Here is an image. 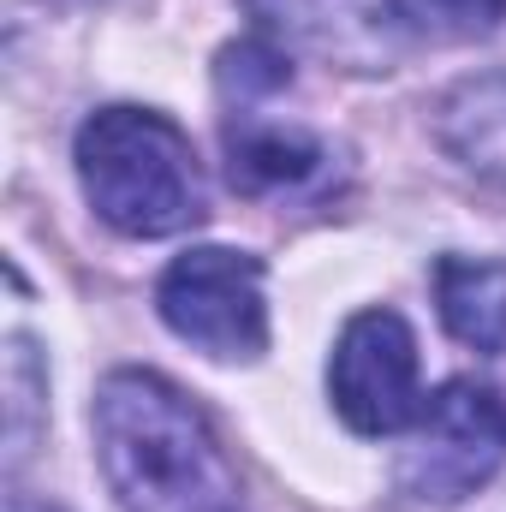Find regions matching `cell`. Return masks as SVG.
Returning <instances> with one entry per match:
<instances>
[{"label": "cell", "mask_w": 506, "mask_h": 512, "mask_svg": "<svg viewBox=\"0 0 506 512\" xmlns=\"http://www.w3.org/2000/svg\"><path fill=\"white\" fill-rule=\"evenodd\" d=\"M96 453L126 512H245L209 417L155 370H114L96 393Z\"/></svg>", "instance_id": "cell-1"}, {"label": "cell", "mask_w": 506, "mask_h": 512, "mask_svg": "<svg viewBox=\"0 0 506 512\" xmlns=\"http://www.w3.org/2000/svg\"><path fill=\"white\" fill-rule=\"evenodd\" d=\"M78 179L90 209L126 239H167L203 221L191 137L149 108H102L78 126Z\"/></svg>", "instance_id": "cell-2"}, {"label": "cell", "mask_w": 506, "mask_h": 512, "mask_svg": "<svg viewBox=\"0 0 506 512\" xmlns=\"http://www.w3.org/2000/svg\"><path fill=\"white\" fill-rule=\"evenodd\" d=\"M161 322L221 364H251L268 352V298H262V262L227 245H197L173 256L155 286Z\"/></svg>", "instance_id": "cell-3"}, {"label": "cell", "mask_w": 506, "mask_h": 512, "mask_svg": "<svg viewBox=\"0 0 506 512\" xmlns=\"http://www.w3.org/2000/svg\"><path fill=\"white\" fill-rule=\"evenodd\" d=\"M506 459V399L483 382H447L417 417L399 459V489L429 507L471 501Z\"/></svg>", "instance_id": "cell-4"}, {"label": "cell", "mask_w": 506, "mask_h": 512, "mask_svg": "<svg viewBox=\"0 0 506 512\" xmlns=\"http://www.w3.org/2000/svg\"><path fill=\"white\" fill-rule=\"evenodd\" d=\"M328 393L346 429L358 435H399L405 423L423 417L417 393V340L405 316L393 310H358L328 358Z\"/></svg>", "instance_id": "cell-5"}, {"label": "cell", "mask_w": 506, "mask_h": 512, "mask_svg": "<svg viewBox=\"0 0 506 512\" xmlns=\"http://www.w3.org/2000/svg\"><path fill=\"white\" fill-rule=\"evenodd\" d=\"M435 310L459 346H471L483 358H506V262L441 256L435 262Z\"/></svg>", "instance_id": "cell-6"}, {"label": "cell", "mask_w": 506, "mask_h": 512, "mask_svg": "<svg viewBox=\"0 0 506 512\" xmlns=\"http://www.w3.org/2000/svg\"><path fill=\"white\" fill-rule=\"evenodd\" d=\"M435 131L495 197H506V72L459 84L435 108Z\"/></svg>", "instance_id": "cell-7"}, {"label": "cell", "mask_w": 506, "mask_h": 512, "mask_svg": "<svg viewBox=\"0 0 506 512\" xmlns=\"http://www.w3.org/2000/svg\"><path fill=\"white\" fill-rule=\"evenodd\" d=\"M322 161H328L322 143L298 126H262V120H251L245 131H227V179L245 197L298 191V185H310L322 173Z\"/></svg>", "instance_id": "cell-8"}, {"label": "cell", "mask_w": 506, "mask_h": 512, "mask_svg": "<svg viewBox=\"0 0 506 512\" xmlns=\"http://www.w3.org/2000/svg\"><path fill=\"white\" fill-rule=\"evenodd\" d=\"M393 18L429 42H477L501 30L506 0H393Z\"/></svg>", "instance_id": "cell-9"}, {"label": "cell", "mask_w": 506, "mask_h": 512, "mask_svg": "<svg viewBox=\"0 0 506 512\" xmlns=\"http://www.w3.org/2000/svg\"><path fill=\"white\" fill-rule=\"evenodd\" d=\"M6 512H54V507H30V501H12Z\"/></svg>", "instance_id": "cell-10"}]
</instances>
